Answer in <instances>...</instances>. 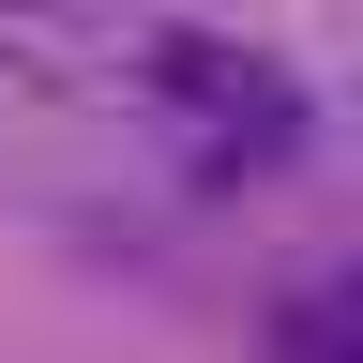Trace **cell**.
<instances>
[{"label": "cell", "mask_w": 363, "mask_h": 363, "mask_svg": "<svg viewBox=\"0 0 363 363\" xmlns=\"http://www.w3.org/2000/svg\"><path fill=\"white\" fill-rule=\"evenodd\" d=\"M152 106L167 121H212V167L242 182L257 152H288V91L257 76V45H227V30H167L152 45Z\"/></svg>", "instance_id": "cell-1"}, {"label": "cell", "mask_w": 363, "mask_h": 363, "mask_svg": "<svg viewBox=\"0 0 363 363\" xmlns=\"http://www.w3.org/2000/svg\"><path fill=\"white\" fill-rule=\"evenodd\" d=\"M272 363H363V288H288L272 303Z\"/></svg>", "instance_id": "cell-2"}, {"label": "cell", "mask_w": 363, "mask_h": 363, "mask_svg": "<svg viewBox=\"0 0 363 363\" xmlns=\"http://www.w3.org/2000/svg\"><path fill=\"white\" fill-rule=\"evenodd\" d=\"M348 288H363V272H348Z\"/></svg>", "instance_id": "cell-3"}]
</instances>
